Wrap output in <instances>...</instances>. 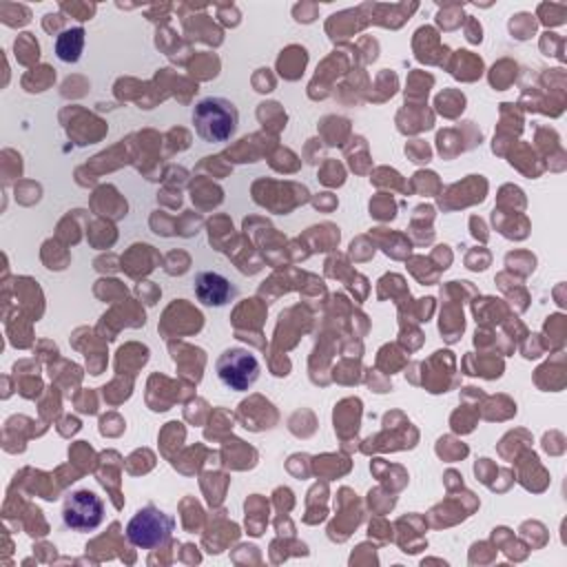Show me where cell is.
I'll list each match as a JSON object with an SVG mask.
<instances>
[{
    "label": "cell",
    "instance_id": "cell-1",
    "mask_svg": "<svg viewBox=\"0 0 567 567\" xmlns=\"http://www.w3.org/2000/svg\"><path fill=\"white\" fill-rule=\"evenodd\" d=\"M193 124L204 142L224 144L237 133L239 111L235 102L219 95H208L195 104Z\"/></svg>",
    "mask_w": 567,
    "mask_h": 567
},
{
    "label": "cell",
    "instance_id": "cell-2",
    "mask_svg": "<svg viewBox=\"0 0 567 567\" xmlns=\"http://www.w3.org/2000/svg\"><path fill=\"white\" fill-rule=\"evenodd\" d=\"M173 529L175 520L171 514L155 505H146L126 523V540L137 549H157L168 543Z\"/></svg>",
    "mask_w": 567,
    "mask_h": 567
},
{
    "label": "cell",
    "instance_id": "cell-3",
    "mask_svg": "<svg viewBox=\"0 0 567 567\" xmlns=\"http://www.w3.org/2000/svg\"><path fill=\"white\" fill-rule=\"evenodd\" d=\"M215 372L224 388L233 392H246L257 383L261 374V365H259V359L248 348L233 346L217 357Z\"/></svg>",
    "mask_w": 567,
    "mask_h": 567
},
{
    "label": "cell",
    "instance_id": "cell-4",
    "mask_svg": "<svg viewBox=\"0 0 567 567\" xmlns=\"http://www.w3.org/2000/svg\"><path fill=\"white\" fill-rule=\"evenodd\" d=\"M104 520V503L91 489H73L62 503V523L73 532H93Z\"/></svg>",
    "mask_w": 567,
    "mask_h": 567
},
{
    "label": "cell",
    "instance_id": "cell-5",
    "mask_svg": "<svg viewBox=\"0 0 567 567\" xmlns=\"http://www.w3.org/2000/svg\"><path fill=\"white\" fill-rule=\"evenodd\" d=\"M193 290H195V297L204 306H215V308L226 306L237 297L235 284L228 277H224L221 272H215V270L197 272L195 279H193Z\"/></svg>",
    "mask_w": 567,
    "mask_h": 567
},
{
    "label": "cell",
    "instance_id": "cell-6",
    "mask_svg": "<svg viewBox=\"0 0 567 567\" xmlns=\"http://www.w3.org/2000/svg\"><path fill=\"white\" fill-rule=\"evenodd\" d=\"M84 40H86V31L84 27H69V29H62L58 35H55V55L58 60L66 62V64H73L82 58V51H84Z\"/></svg>",
    "mask_w": 567,
    "mask_h": 567
}]
</instances>
